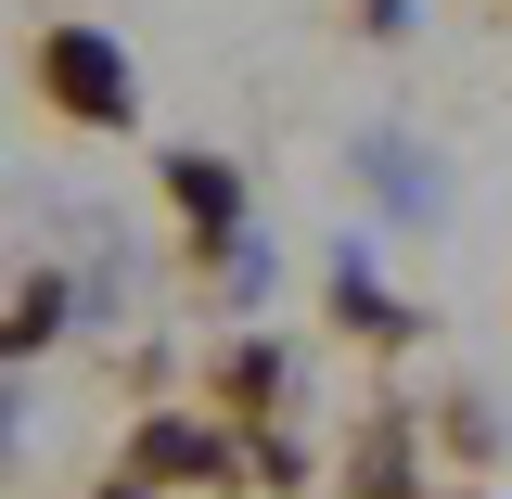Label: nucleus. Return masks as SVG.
Listing matches in <instances>:
<instances>
[{"label": "nucleus", "instance_id": "nucleus-3", "mask_svg": "<svg viewBox=\"0 0 512 499\" xmlns=\"http://www.w3.org/2000/svg\"><path fill=\"white\" fill-rule=\"evenodd\" d=\"M167 192H180L192 231H231V218H244V180H231L218 154H167Z\"/></svg>", "mask_w": 512, "mask_h": 499}, {"label": "nucleus", "instance_id": "nucleus-4", "mask_svg": "<svg viewBox=\"0 0 512 499\" xmlns=\"http://www.w3.org/2000/svg\"><path fill=\"white\" fill-rule=\"evenodd\" d=\"M359 26L372 39H410V0H359Z\"/></svg>", "mask_w": 512, "mask_h": 499}, {"label": "nucleus", "instance_id": "nucleus-2", "mask_svg": "<svg viewBox=\"0 0 512 499\" xmlns=\"http://www.w3.org/2000/svg\"><path fill=\"white\" fill-rule=\"evenodd\" d=\"M359 167L384 180V205H397V218H436V154H423L410 128H359Z\"/></svg>", "mask_w": 512, "mask_h": 499}, {"label": "nucleus", "instance_id": "nucleus-1", "mask_svg": "<svg viewBox=\"0 0 512 499\" xmlns=\"http://www.w3.org/2000/svg\"><path fill=\"white\" fill-rule=\"evenodd\" d=\"M39 90H52L77 128H128V52L103 26H52V39H39Z\"/></svg>", "mask_w": 512, "mask_h": 499}]
</instances>
